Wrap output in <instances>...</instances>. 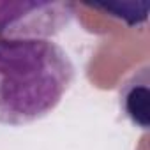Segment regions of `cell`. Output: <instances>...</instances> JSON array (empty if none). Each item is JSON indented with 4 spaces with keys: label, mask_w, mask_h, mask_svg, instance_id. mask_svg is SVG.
I'll return each mask as SVG.
<instances>
[{
    "label": "cell",
    "mask_w": 150,
    "mask_h": 150,
    "mask_svg": "<svg viewBox=\"0 0 150 150\" xmlns=\"http://www.w3.org/2000/svg\"><path fill=\"white\" fill-rule=\"evenodd\" d=\"M74 16L72 2L0 0V39H50L64 32Z\"/></svg>",
    "instance_id": "obj_2"
},
{
    "label": "cell",
    "mask_w": 150,
    "mask_h": 150,
    "mask_svg": "<svg viewBox=\"0 0 150 150\" xmlns=\"http://www.w3.org/2000/svg\"><path fill=\"white\" fill-rule=\"evenodd\" d=\"M120 108L138 127H148V72L146 67L134 72L120 87Z\"/></svg>",
    "instance_id": "obj_3"
},
{
    "label": "cell",
    "mask_w": 150,
    "mask_h": 150,
    "mask_svg": "<svg viewBox=\"0 0 150 150\" xmlns=\"http://www.w3.org/2000/svg\"><path fill=\"white\" fill-rule=\"evenodd\" d=\"M76 78L67 51L50 39H0V124L48 117Z\"/></svg>",
    "instance_id": "obj_1"
}]
</instances>
